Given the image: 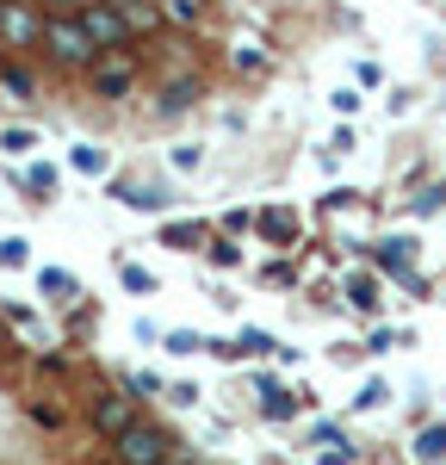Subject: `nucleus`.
I'll use <instances>...</instances> for the list:
<instances>
[{
    "mask_svg": "<svg viewBox=\"0 0 446 465\" xmlns=\"http://www.w3.org/2000/svg\"><path fill=\"white\" fill-rule=\"evenodd\" d=\"M37 286H44V292H56V298H69L74 280H69V273H56V267H44V273H37Z\"/></svg>",
    "mask_w": 446,
    "mask_h": 465,
    "instance_id": "18",
    "label": "nucleus"
},
{
    "mask_svg": "<svg viewBox=\"0 0 446 465\" xmlns=\"http://www.w3.org/2000/svg\"><path fill=\"white\" fill-rule=\"evenodd\" d=\"M409 249H415V242H409V236H391V242H384V249H378V261H384V267H397V273H403V267H409Z\"/></svg>",
    "mask_w": 446,
    "mask_h": 465,
    "instance_id": "13",
    "label": "nucleus"
},
{
    "mask_svg": "<svg viewBox=\"0 0 446 465\" xmlns=\"http://www.w3.org/2000/svg\"><path fill=\"white\" fill-rule=\"evenodd\" d=\"M347 292H354V304H360V311H378V298H372V280H366V273H354V286H347Z\"/></svg>",
    "mask_w": 446,
    "mask_h": 465,
    "instance_id": "23",
    "label": "nucleus"
},
{
    "mask_svg": "<svg viewBox=\"0 0 446 465\" xmlns=\"http://www.w3.org/2000/svg\"><path fill=\"white\" fill-rule=\"evenodd\" d=\"M229 354H273V335H260V329H242Z\"/></svg>",
    "mask_w": 446,
    "mask_h": 465,
    "instance_id": "14",
    "label": "nucleus"
},
{
    "mask_svg": "<svg viewBox=\"0 0 446 465\" xmlns=\"http://www.w3.org/2000/svg\"><path fill=\"white\" fill-rule=\"evenodd\" d=\"M50 6H56V13H81L87 0H50Z\"/></svg>",
    "mask_w": 446,
    "mask_h": 465,
    "instance_id": "29",
    "label": "nucleus"
},
{
    "mask_svg": "<svg viewBox=\"0 0 446 465\" xmlns=\"http://www.w3.org/2000/svg\"><path fill=\"white\" fill-rule=\"evenodd\" d=\"M260 397H267L260 410H267L273 422H286V416H292V410H297V397H286V391H279V385H260Z\"/></svg>",
    "mask_w": 446,
    "mask_h": 465,
    "instance_id": "12",
    "label": "nucleus"
},
{
    "mask_svg": "<svg viewBox=\"0 0 446 465\" xmlns=\"http://www.w3.org/2000/svg\"><path fill=\"white\" fill-rule=\"evenodd\" d=\"M229 63H236V69H248V74H260V69H267V56H260L255 44H236V56H229Z\"/></svg>",
    "mask_w": 446,
    "mask_h": 465,
    "instance_id": "17",
    "label": "nucleus"
},
{
    "mask_svg": "<svg viewBox=\"0 0 446 465\" xmlns=\"http://www.w3.org/2000/svg\"><path fill=\"white\" fill-rule=\"evenodd\" d=\"M0 87H6V94H19V100H25V94H32V74H25V69H0Z\"/></svg>",
    "mask_w": 446,
    "mask_h": 465,
    "instance_id": "20",
    "label": "nucleus"
},
{
    "mask_svg": "<svg viewBox=\"0 0 446 465\" xmlns=\"http://www.w3.org/2000/svg\"><path fill=\"white\" fill-rule=\"evenodd\" d=\"M0 37H6V50L44 44V13H37L32 0H6V13H0Z\"/></svg>",
    "mask_w": 446,
    "mask_h": 465,
    "instance_id": "4",
    "label": "nucleus"
},
{
    "mask_svg": "<svg viewBox=\"0 0 446 465\" xmlns=\"http://www.w3.org/2000/svg\"><path fill=\"white\" fill-rule=\"evenodd\" d=\"M131 422H143V403H137V397H100V403H93V429L112 434V440L131 429Z\"/></svg>",
    "mask_w": 446,
    "mask_h": 465,
    "instance_id": "5",
    "label": "nucleus"
},
{
    "mask_svg": "<svg viewBox=\"0 0 446 465\" xmlns=\"http://www.w3.org/2000/svg\"><path fill=\"white\" fill-rule=\"evenodd\" d=\"M168 453H174V434L155 429V422H131L112 440V460L118 465H168Z\"/></svg>",
    "mask_w": 446,
    "mask_h": 465,
    "instance_id": "2",
    "label": "nucleus"
},
{
    "mask_svg": "<svg viewBox=\"0 0 446 465\" xmlns=\"http://www.w3.org/2000/svg\"><path fill=\"white\" fill-rule=\"evenodd\" d=\"M118 193H124L131 212H161V205H168V193H161V186H143V180H124Z\"/></svg>",
    "mask_w": 446,
    "mask_h": 465,
    "instance_id": "9",
    "label": "nucleus"
},
{
    "mask_svg": "<svg viewBox=\"0 0 446 465\" xmlns=\"http://www.w3.org/2000/svg\"><path fill=\"white\" fill-rule=\"evenodd\" d=\"M0 267H25V242H19V236L0 242Z\"/></svg>",
    "mask_w": 446,
    "mask_h": 465,
    "instance_id": "24",
    "label": "nucleus"
},
{
    "mask_svg": "<svg viewBox=\"0 0 446 465\" xmlns=\"http://www.w3.org/2000/svg\"><path fill=\"white\" fill-rule=\"evenodd\" d=\"M44 50H50L56 69H93V63L106 56V50L87 37V25H81L74 13H50V19H44Z\"/></svg>",
    "mask_w": 446,
    "mask_h": 465,
    "instance_id": "1",
    "label": "nucleus"
},
{
    "mask_svg": "<svg viewBox=\"0 0 446 465\" xmlns=\"http://www.w3.org/2000/svg\"><path fill=\"white\" fill-rule=\"evenodd\" d=\"M74 19H81V25H87V37H93V44H100V50H124V44H131V19H124V13H118V6H112V0H87V6H81V13H74Z\"/></svg>",
    "mask_w": 446,
    "mask_h": 465,
    "instance_id": "3",
    "label": "nucleus"
},
{
    "mask_svg": "<svg viewBox=\"0 0 446 465\" xmlns=\"http://www.w3.org/2000/svg\"><path fill=\"white\" fill-rule=\"evenodd\" d=\"M69 162H74V174H106V168H112V155H106V149H93V143H81Z\"/></svg>",
    "mask_w": 446,
    "mask_h": 465,
    "instance_id": "11",
    "label": "nucleus"
},
{
    "mask_svg": "<svg viewBox=\"0 0 446 465\" xmlns=\"http://www.w3.org/2000/svg\"><path fill=\"white\" fill-rule=\"evenodd\" d=\"M131 391L149 397V391H161V379H155V372H137V379H131Z\"/></svg>",
    "mask_w": 446,
    "mask_h": 465,
    "instance_id": "28",
    "label": "nucleus"
},
{
    "mask_svg": "<svg viewBox=\"0 0 446 465\" xmlns=\"http://www.w3.org/2000/svg\"><path fill=\"white\" fill-rule=\"evenodd\" d=\"M131 81H137V74H131V63H100V69H93V94L118 100V94H131Z\"/></svg>",
    "mask_w": 446,
    "mask_h": 465,
    "instance_id": "6",
    "label": "nucleus"
},
{
    "mask_svg": "<svg viewBox=\"0 0 446 465\" xmlns=\"http://www.w3.org/2000/svg\"><path fill=\"white\" fill-rule=\"evenodd\" d=\"M168 348H174V354H192V348H205V341H199V335H186V329H174V335H168Z\"/></svg>",
    "mask_w": 446,
    "mask_h": 465,
    "instance_id": "26",
    "label": "nucleus"
},
{
    "mask_svg": "<svg viewBox=\"0 0 446 465\" xmlns=\"http://www.w3.org/2000/svg\"><path fill=\"white\" fill-rule=\"evenodd\" d=\"M347 460H354V447L341 440V447H323V460H316V465H347Z\"/></svg>",
    "mask_w": 446,
    "mask_h": 465,
    "instance_id": "27",
    "label": "nucleus"
},
{
    "mask_svg": "<svg viewBox=\"0 0 446 465\" xmlns=\"http://www.w3.org/2000/svg\"><path fill=\"white\" fill-rule=\"evenodd\" d=\"M0 149H13V155H25V149H37V137H32V131H19V124H13V131H0Z\"/></svg>",
    "mask_w": 446,
    "mask_h": 465,
    "instance_id": "19",
    "label": "nucleus"
},
{
    "mask_svg": "<svg viewBox=\"0 0 446 465\" xmlns=\"http://www.w3.org/2000/svg\"><path fill=\"white\" fill-rule=\"evenodd\" d=\"M118 280H124L131 292H155V273H143L137 261H124V267H118Z\"/></svg>",
    "mask_w": 446,
    "mask_h": 465,
    "instance_id": "16",
    "label": "nucleus"
},
{
    "mask_svg": "<svg viewBox=\"0 0 446 465\" xmlns=\"http://www.w3.org/2000/svg\"><path fill=\"white\" fill-rule=\"evenodd\" d=\"M192 94H199V87H186V81H174V87L161 94V112H180L186 100H192Z\"/></svg>",
    "mask_w": 446,
    "mask_h": 465,
    "instance_id": "22",
    "label": "nucleus"
},
{
    "mask_svg": "<svg viewBox=\"0 0 446 465\" xmlns=\"http://www.w3.org/2000/svg\"><path fill=\"white\" fill-rule=\"evenodd\" d=\"M260 236H267V242H279V249H292V242H297V217L279 212V205H273V212H260Z\"/></svg>",
    "mask_w": 446,
    "mask_h": 465,
    "instance_id": "8",
    "label": "nucleus"
},
{
    "mask_svg": "<svg viewBox=\"0 0 446 465\" xmlns=\"http://www.w3.org/2000/svg\"><path fill=\"white\" fill-rule=\"evenodd\" d=\"M211 261H218V267H242V249H236V242H211Z\"/></svg>",
    "mask_w": 446,
    "mask_h": 465,
    "instance_id": "25",
    "label": "nucleus"
},
{
    "mask_svg": "<svg viewBox=\"0 0 446 465\" xmlns=\"http://www.w3.org/2000/svg\"><path fill=\"white\" fill-rule=\"evenodd\" d=\"M0 50H6V37H0Z\"/></svg>",
    "mask_w": 446,
    "mask_h": 465,
    "instance_id": "30",
    "label": "nucleus"
},
{
    "mask_svg": "<svg viewBox=\"0 0 446 465\" xmlns=\"http://www.w3.org/2000/svg\"><path fill=\"white\" fill-rule=\"evenodd\" d=\"M205 13H211V0H161V19H168V25H180V32L205 25Z\"/></svg>",
    "mask_w": 446,
    "mask_h": 465,
    "instance_id": "7",
    "label": "nucleus"
},
{
    "mask_svg": "<svg viewBox=\"0 0 446 465\" xmlns=\"http://www.w3.org/2000/svg\"><path fill=\"white\" fill-rule=\"evenodd\" d=\"M25 186L50 199V193H56V168H50V162H37V168H25Z\"/></svg>",
    "mask_w": 446,
    "mask_h": 465,
    "instance_id": "15",
    "label": "nucleus"
},
{
    "mask_svg": "<svg viewBox=\"0 0 446 465\" xmlns=\"http://www.w3.org/2000/svg\"><path fill=\"white\" fill-rule=\"evenodd\" d=\"M168 242L174 249H199V223H168Z\"/></svg>",
    "mask_w": 446,
    "mask_h": 465,
    "instance_id": "21",
    "label": "nucleus"
},
{
    "mask_svg": "<svg viewBox=\"0 0 446 465\" xmlns=\"http://www.w3.org/2000/svg\"><path fill=\"white\" fill-rule=\"evenodd\" d=\"M0 13H6V0H0Z\"/></svg>",
    "mask_w": 446,
    "mask_h": 465,
    "instance_id": "31",
    "label": "nucleus"
},
{
    "mask_svg": "<svg viewBox=\"0 0 446 465\" xmlns=\"http://www.w3.org/2000/svg\"><path fill=\"white\" fill-rule=\"evenodd\" d=\"M441 460H446V422L422 429V440H415V465H441Z\"/></svg>",
    "mask_w": 446,
    "mask_h": 465,
    "instance_id": "10",
    "label": "nucleus"
}]
</instances>
